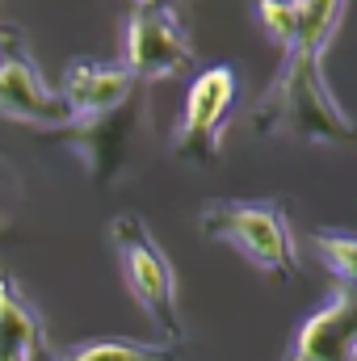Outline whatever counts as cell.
I'll use <instances>...</instances> for the list:
<instances>
[{"label":"cell","instance_id":"obj_1","mask_svg":"<svg viewBox=\"0 0 357 361\" xmlns=\"http://www.w3.org/2000/svg\"><path fill=\"white\" fill-rule=\"evenodd\" d=\"M253 122L261 135H290V139L324 143V147L357 139V122L345 114L337 92L328 89L324 59L307 51H286L282 72L261 97Z\"/></svg>","mask_w":357,"mask_h":361},{"label":"cell","instance_id":"obj_2","mask_svg":"<svg viewBox=\"0 0 357 361\" xmlns=\"http://www.w3.org/2000/svg\"><path fill=\"white\" fill-rule=\"evenodd\" d=\"M109 244L118 252V269L131 290V298L143 307V315L156 324V332L169 341V349L185 341V319H181V294L177 269L164 257L160 240L147 231V223L131 210L109 219Z\"/></svg>","mask_w":357,"mask_h":361},{"label":"cell","instance_id":"obj_3","mask_svg":"<svg viewBox=\"0 0 357 361\" xmlns=\"http://www.w3.org/2000/svg\"><path fill=\"white\" fill-rule=\"evenodd\" d=\"M206 240L236 248L248 265L269 277H298V240L282 202H206L198 210Z\"/></svg>","mask_w":357,"mask_h":361},{"label":"cell","instance_id":"obj_4","mask_svg":"<svg viewBox=\"0 0 357 361\" xmlns=\"http://www.w3.org/2000/svg\"><path fill=\"white\" fill-rule=\"evenodd\" d=\"M122 68L139 80H173L193 68V42L169 4H135L122 34Z\"/></svg>","mask_w":357,"mask_h":361},{"label":"cell","instance_id":"obj_5","mask_svg":"<svg viewBox=\"0 0 357 361\" xmlns=\"http://www.w3.org/2000/svg\"><path fill=\"white\" fill-rule=\"evenodd\" d=\"M236 97H240V80H236V68H227V63H210L189 80L181 122L173 130V152L181 160L206 164V160L219 156V143H223L227 118L236 109Z\"/></svg>","mask_w":357,"mask_h":361},{"label":"cell","instance_id":"obj_6","mask_svg":"<svg viewBox=\"0 0 357 361\" xmlns=\"http://www.w3.org/2000/svg\"><path fill=\"white\" fill-rule=\"evenodd\" d=\"M0 118L42 126V130H68L76 126L72 109L63 105L59 89H51L17 30H0Z\"/></svg>","mask_w":357,"mask_h":361},{"label":"cell","instance_id":"obj_7","mask_svg":"<svg viewBox=\"0 0 357 361\" xmlns=\"http://www.w3.org/2000/svg\"><path fill=\"white\" fill-rule=\"evenodd\" d=\"M282 361H357V290L337 286L294 328Z\"/></svg>","mask_w":357,"mask_h":361},{"label":"cell","instance_id":"obj_8","mask_svg":"<svg viewBox=\"0 0 357 361\" xmlns=\"http://www.w3.org/2000/svg\"><path fill=\"white\" fill-rule=\"evenodd\" d=\"M135 92V76L122 63H97V59H72L63 72L59 97L72 109L76 126H92L109 114H118Z\"/></svg>","mask_w":357,"mask_h":361},{"label":"cell","instance_id":"obj_9","mask_svg":"<svg viewBox=\"0 0 357 361\" xmlns=\"http://www.w3.org/2000/svg\"><path fill=\"white\" fill-rule=\"evenodd\" d=\"M42 349H47V336L34 302L0 269V361H38Z\"/></svg>","mask_w":357,"mask_h":361},{"label":"cell","instance_id":"obj_10","mask_svg":"<svg viewBox=\"0 0 357 361\" xmlns=\"http://www.w3.org/2000/svg\"><path fill=\"white\" fill-rule=\"evenodd\" d=\"M345 4L349 0H294V42H290V51H307V55L324 59V51L332 47V38L341 30Z\"/></svg>","mask_w":357,"mask_h":361},{"label":"cell","instance_id":"obj_11","mask_svg":"<svg viewBox=\"0 0 357 361\" xmlns=\"http://www.w3.org/2000/svg\"><path fill=\"white\" fill-rule=\"evenodd\" d=\"M63 361H177V353L169 345H139V341H85V345H72Z\"/></svg>","mask_w":357,"mask_h":361},{"label":"cell","instance_id":"obj_12","mask_svg":"<svg viewBox=\"0 0 357 361\" xmlns=\"http://www.w3.org/2000/svg\"><path fill=\"white\" fill-rule=\"evenodd\" d=\"M311 248H315V257L324 261V269L337 277V286L357 290V235H345V231H315V235H311Z\"/></svg>","mask_w":357,"mask_h":361},{"label":"cell","instance_id":"obj_13","mask_svg":"<svg viewBox=\"0 0 357 361\" xmlns=\"http://www.w3.org/2000/svg\"><path fill=\"white\" fill-rule=\"evenodd\" d=\"M257 21L282 51H290V42H294V0H257Z\"/></svg>","mask_w":357,"mask_h":361},{"label":"cell","instance_id":"obj_14","mask_svg":"<svg viewBox=\"0 0 357 361\" xmlns=\"http://www.w3.org/2000/svg\"><path fill=\"white\" fill-rule=\"evenodd\" d=\"M139 4H156V0H139Z\"/></svg>","mask_w":357,"mask_h":361}]
</instances>
